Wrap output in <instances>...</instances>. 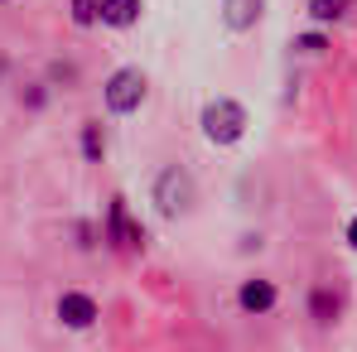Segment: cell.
<instances>
[{"instance_id":"9","label":"cell","mask_w":357,"mask_h":352,"mask_svg":"<svg viewBox=\"0 0 357 352\" xmlns=\"http://www.w3.org/2000/svg\"><path fill=\"white\" fill-rule=\"evenodd\" d=\"M82 155H87L92 164L107 155V135H102V125H97V121H87V125H82Z\"/></svg>"},{"instance_id":"15","label":"cell","mask_w":357,"mask_h":352,"mask_svg":"<svg viewBox=\"0 0 357 352\" xmlns=\"http://www.w3.org/2000/svg\"><path fill=\"white\" fill-rule=\"evenodd\" d=\"M348 246H353V251H357V217H353V222H348Z\"/></svg>"},{"instance_id":"5","label":"cell","mask_w":357,"mask_h":352,"mask_svg":"<svg viewBox=\"0 0 357 352\" xmlns=\"http://www.w3.org/2000/svg\"><path fill=\"white\" fill-rule=\"evenodd\" d=\"M107 246H145V227H130L121 198H112V213H107Z\"/></svg>"},{"instance_id":"13","label":"cell","mask_w":357,"mask_h":352,"mask_svg":"<svg viewBox=\"0 0 357 352\" xmlns=\"http://www.w3.org/2000/svg\"><path fill=\"white\" fill-rule=\"evenodd\" d=\"M295 49H299V54H309V59H319V54L328 49V39H324V34H299Z\"/></svg>"},{"instance_id":"16","label":"cell","mask_w":357,"mask_h":352,"mask_svg":"<svg viewBox=\"0 0 357 352\" xmlns=\"http://www.w3.org/2000/svg\"><path fill=\"white\" fill-rule=\"evenodd\" d=\"M0 5H10V0H0Z\"/></svg>"},{"instance_id":"7","label":"cell","mask_w":357,"mask_h":352,"mask_svg":"<svg viewBox=\"0 0 357 352\" xmlns=\"http://www.w3.org/2000/svg\"><path fill=\"white\" fill-rule=\"evenodd\" d=\"M275 285L271 280H241V290H237V304L246 309V314H271L275 309Z\"/></svg>"},{"instance_id":"14","label":"cell","mask_w":357,"mask_h":352,"mask_svg":"<svg viewBox=\"0 0 357 352\" xmlns=\"http://www.w3.org/2000/svg\"><path fill=\"white\" fill-rule=\"evenodd\" d=\"M44 102H49V92H44V82H39L34 92H24V107H44Z\"/></svg>"},{"instance_id":"4","label":"cell","mask_w":357,"mask_h":352,"mask_svg":"<svg viewBox=\"0 0 357 352\" xmlns=\"http://www.w3.org/2000/svg\"><path fill=\"white\" fill-rule=\"evenodd\" d=\"M54 314L63 319V328H92L97 323V299L92 294H82V290H63L59 294V304H54Z\"/></svg>"},{"instance_id":"12","label":"cell","mask_w":357,"mask_h":352,"mask_svg":"<svg viewBox=\"0 0 357 352\" xmlns=\"http://www.w3.org/2000/svg\"><path fill=\"white\" fill-rule=\"evenodd\" d=\"M309 309H314V319H319V323H333V314H338V299H333L328 290H314V294H309Z\"/></svg>"},{"instance_id":"10","label":"cell","mask_w":357,"mask_h":352,"mask_svg":"<svg viewBox=\"0 0 357 352\" xmlns=\"http://www.w3.org/2000/svg\"><path fill=\"white\" fill-rule=\"evenodd\" d=\"M309 15H314L319 24H338V20L348 15V0H309Z\"/></svg>"},{"instance_id":"1","label":"cell","mask_w":357,"mask_h":352,"mask_svg":"<svg viewBox=\"0 0 357 352\" xmlns=\"http://www.w3.org/2000/svg\"><path fill=\"white\" fill-rule=\"evenodd\" d=\"M193 203H198V183H193L188 169L169 164V169L155 174V208H160L165 217H183Z\"/></svg>"},{"instance_id":"8","label":"cell","mask_w":357,"mask_h":352,"mask_svg":"<svg viewBox=\"0 0 357 352\" xmlns=\"http://www.w3.org/2000/svg\"><path fill=\"white\" fill-rule=\"evenodd\" d=\"M140 10H145V0H102V24L130 29V24L140 20Z\"/></svg>"},{"instance_id":"6","label":"cell","mask_w":357,"mask_h":352,"mask_svg":"<svg viewBox=\"0 0 357 352\" xmlns=\"http://www.w3.org/2000/svg\"><path fill=\"white\" fill-rule=\"evenodd\" d=\"M261 15H266V0H222V24H227L232 34L256 29V24H261Z\"/></svg>"},{"instance_id":"2","label":"cell","mask_w":357,"mask_h":352,"mask_svg":"<svg viewBox=\"0 0 357 352\" xmlns=\"http://www.w3.org/2000/svg\"><path fill=\"white\" fill-rule=\"evenodd\" d=\"M203 135L213 145H237L241 135H246V107L232 102V97H213L203 107Z\"/></svg>"},{"instance_id":"11","label":"cell","mask_w":357,"mask_h":352,"mask_svg":"<svg viewBox=\"0 0 357 352\" xmlns=\"http://www.w3.org/2000/svg\"><path fill=\"white\" fill-rule=\"evenodd\" d=\"M102 20V0H73V24L77 29H92Z\"/></svg>"},{"instance_id":"3","label":"cell","mask_w":357,"mask_h":352,"mask_svg":"<svg viewBox=\"0 0 357 352\" xmlns=\"http://www.w3.org/2000/svg\"><path fill=\"white\" fill-rule=\"evenodd\" d=\"M102 97H107V107H112L116 116L140 112V102H145V72H140V68H116V72L107 77Z\"/></svg>"}]
</instances>
